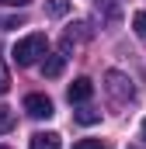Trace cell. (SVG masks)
I'll list each match as a JSON object with an SVG mask.
<instances>
[{"label":"cell","instance_id":"7c38bea8","mask_svg":"<svg viewBox=\"0 0 146 149\" xmlns=\"http://www.w3.org/2000/svg\"><path fill=\"white\" fill-rule=\"evenodd\" d=\"M73 149H108V146H105L101 139H80V142H77Z\"/></svg>","mask_w":146,"mask_h":149},{"label":"cell","instance_id":"7a4b0ae2","mask_svg":"<svg viewBox=\"0 0 146 149\" xmlns=\"http://www.w3.org/2000/svg\"><path fill=\"white\" fill-rule=\"evenodd\" d=\"M105 90H108V94L118 101V104H125V101H132V97H136V87H132V80H129L125 73H118V70H111V73L105 76Z\"/></svg>","mask_w":146,"mask_h":149},{"label":"cell","instance_id":"8fae6325","mask_svg":"<svg viewBox=\"0 0 146 149\" xmlns=\"http://www.w3.org/2000/svg\"><path fill=\"white\" fill-rule=\"evenodd\" d=\"M11 128H14V111L11 108H0V135L11 132Z\"/></svg>","mask_w":146,"mask_h":149},{"label":"cell","instance_id":"5b68a950","mask_svg":"<svg viewBox=\"0 0 146 149\" xmlns=\"http://www.w3.org/2000/svg\"><path fill=\"white\" fill-rule=\"evenodd\" d=\"M63 66H66V52L45 56V59H42V76H45V80H56V76L63 73Z\"/></svg>","mask_w":146,"mask_h":149},{"label":"cell","instance_id":"6da1fadb","mask_svg":"<svg viewBox=\"0 0 146 149\" xmlns=\"http://www.w3.org/2000/svg\"><path fill=\"white\" fill-rule=\"evenodd\" d=\"M45 52H49V38L42 35V31H32V35H25L14 49H11V59H14L18 66H35Z\"/></svg>","mask_w":146,"mask_h":149},{"label":"cell","instance_id":"4fadbf2b","mask_svg":"<svg viewBox=\"0 0 146 149\" xmlns=\"http://www.w3.org/2000/svg\"><path fill=\"white\" fill-rule=\"evenodd\" d=\"M11 90V76H7V70L0 66V94H7Z\"/></svg>","mask_w":146,"mask_h":149},{"label":"cell","instance_id":"2e32d148","mask_svg":"<svg viewBox=\"0 0 146 149\" xmlns=\"http://www.w3.org/2000/svg\"><path fill=\"white\" fill-rule=\"evenodd\" d=\"M0 149H11V146H0Z\"/></svg>","mask_w":146,"mask_h":149},{"label":"cell","instance_id":"3957f363","mask_svg":"<svg viewBox=\"0 0 146 149\" xmlns=\"http://www.w3.org/2000/svg\"><path fill=\"white\" fill-rule=\"evenodd\" d=\"M25 111L32 114V118H52V101L45 97V94H28L25 97Z\"/></svg>","mask_w":146,"mask_h":149},{"label":"cell","instance_id":"52a82bcc","mask_svg":"<svg viewBox=\"0 0 146 149\" xmlns=\"http://www.w3.org/2000/svg\"><path fill=\"white\" fill-rule=\"evenodd\" d=\"M73 118H77L80 125H98V121H101V111H94V108H80Z\"/></svg>","mask_w":146,"mask_h":149},{"label":"cell","instance_id":"ba28073f","mask_svg":"<svg viewBox=\"0 0 146 149\" xmlns=\"http://www.w3.org/2000/svg\"><path fill=\"white\" fill-rule=\"evenodd\" d=\"M45 10H49L52 17H63V14H70V0H49Z\"/></svg>","mask_w":146,"mask_h":149},{"label":"cell","instance_id":"30bf717a","mask_svg":"<svg viewBox=\"0 0 146 149\" xmlns=\"http://www.w3.org/2000/svg\"><path fill=\"white\" fill-rule=\"evenodd\" d=\"M132 31H136V38H143V42H146V10L132 14Z\"/></svg>","mask_w":146,"mask_h":149},{"label":"cell","instance_id":"5bb4252c","mask_svg":"<svg viewBox=\"0 0 146 149\" xmlns=\"http://www.w3.org/2000/svg\"><path fill=\"white\" fill-rule=\"evenodd\" d=\"M0 3H7V7H25V3H32V0H0Z\"/></svg>","mask_w":146,"mask_h":149},{"label":"cell","instance_id":"9a60e30c","mask_svg":"<svg viewBox=\"0 0 146 149\" xmlns=\"http://www.w3.org/2000/svg\"><path fill=\"white\" fill-rule=\"evenodd\" d=\"M143 142H146V121H143Z\"/></svg>","mask_w":146,"mask_h":149},{"label":"cell","instance_id":"8992f818","mask_svg":"<svg viewBox=\"0 0 146 149\" xmlns=\"http://www.w3.org/2000/svg\"><path fill=\"white\" fill-rule=\"evenodd\" d=\"M28 149H63V146H59V135L56 132H35L32 142H28Z\"/></svg>","mask_w":146,"mask_h":149},{"label":"cell","instance_id":"9c48e42d","mask_svg":"<svg viewBox=\"0 0 146 149\" xmlns=\"http://www.w3.org/2000/svg\"><path fill=\"white\" fill-rule=\"evenodd\" d=\"M11 28H25V17L21 14H4L0 17V31H11Z\"/></svg>","mask_w":146,"mask_h":149},{"label":"cell","instance_id":"277c9868","mask_svg":"<svg viewBox=\"0 0 146 149\" xmlns=\"http://www.w3.org/2000/svg\"><path fill=\"white\" fill-rule=\"evenodd\" d=\"M91 94H94V83L87 80V76H80V80H73L70 90H66V97H70V104H84V101H91Z\"/></svg>","mask_w":146,"mask_h":149}]
</instances>
